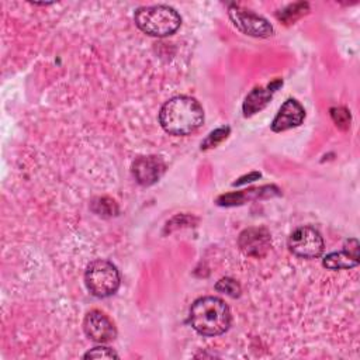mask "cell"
Here are the masks:
<instances>
[{"instance_id": "6da1fadb", "label": "cell", "mask_w": 360, "mask_h": 360, "mask_svg": "<svg viewBox=\"0 0 360 360\" xmlns=\"http://www.w3.org/2000/svg\"><path fill=\"white\" fill-rule=\"evenodd\" d=\"M159 122L170 135H188L197 131L204 122V110L195 98L176 96L162 105Z\"/></svg>"}, {"instance_id": "7a4b0ae2", "label": "cell", "mask_w": 360, "mask_h": 360, "mask_svg": "<svg viewBox=\"0 0 360 360\" xmlns=\"http://www.w3.org/2000/svg\"><path fill=\"white\" fill-rule=\"evenodd\" d=\"M190 323L202 336H218L231 325V311L218 297L197 298L190 307Z\"/></svg>"}, {"instance_id": "3957f363", "label": "cell", "mask_w": 360, "mask_h": 360, "mask_svg": "<svg viewBox=\"0 0 360 360\" xmlns=\"http://www.w3.org/2000/svg\"><path fill=\"white\" fill-rule=\"evenodd\" d=\"M134 20L142 32L152 37L172 35L181 24L180 14L173 7L165 4L139 7L134 14Z\"/></svg>"}, {"instance_id": "277c9868", "label": "cell", "mask_w": 360, "mask_h": 360, "mask_svg": "<svg viewBox=\"0 0 360 360\" xmlns=\"http://www.w3.org/2000/svg\"><path fill=\"white\" fill-rule=\"evenodd\" d=\"M84 284L91 295L105 298L118 290L120 273L111 262L97 259L87 266L84 273Z\"/></svg>"}, {"instance_id": "5b68a950", "label": "cell", "mask_w": 360, "mask_h": 360, "mask_svg": "<svg viewBox=\"0 0 360 360\" xmlns=\"http://www.w3.org/2000/svg\"><path fill=\"white\" fill-rule=\"evenodd\" d=\"M290 250L304 259H314L322 255L325 243L323 238L312 226H300L288 238Z\"/></svg>"}, {"instance_id": "8992f818", "label": "cell", "mask_w": 360, "mask_h": 360, "mask_svg": "<svg viewBox=\"0 0 360 360\" xmlns=\"http://www.w3.org/2000/svg\"><path fill=\"white\" fill-rule=\"evenodd\" d=\"M229 18L232 20L233 25L246 35L267 38L273 34V27L266 18L255 14L250 10L242 8L240 6L232 4L229 7Z\"/></svg>"}, {"instance_id": "52a82bcc", "label": "cell", "mask_w": 360, "mask_h": 360, "mask_svg": "<svg viewBox=\"0 0 360 360\" xmlns=\"http://www.w3.org/2000/svg\"><path fill=\"white\" fill-rule=\"evenodd\" d=\"M84 333L94 342L107 343L115 339L117 329L112 321L101 311L93 309L86 314L83 321Z\"/></svg>"}, {"instance_id": "ba28073f", "label": "cell", "mask_w": 360, "mask_h": 360, "mask_svg": "<svg viewBox=\"0 0 360 360\" xmlns=\"http://www.w3.org/2000/svg\"><path fill=\"white\" fill-rule=\"evenodd\" d=\"M238 245L246 256L263 257L271 246L270 233L266 228H248L240 232Z\"/></svg>"}, {"instance_id": "9c48e42d", "label": "cell", "mask_w": 360, "mask_h": 360, "mask_svg": "<svg viewBox=\"0 0 360 360\" xmlns=\"http://www.w3.org/2000/svg\"><path fill=\"white\" fill-rule=\"evenodd\" d=\"M166 165L159 156H139L132 163V174L141 186H152L165 173Z\"/></svg>"}, {"instance_id": "30bf717a", "label": "cell", "mask_w": 360, "mask_h": 360, "mask_svg": "<svg viewBox=\"0 0 360 360\" xmlns=\"http://www.w3.org/2000/svg\"><path fill=\"white\" fill-rule=\"evenodd\" d=\"M304 118H305L304 107L295 98H288L283 103L277 115L274 117L271 122V129L274 132H281L290 128H295L302 124Z\"/></svg>"}, {"instance_id": "8fae6325", "label": "cell", "mask_w": 360, "mask_h": 360, "mask_svg": "<svg viewBox=\"0 0 360 360\" xmlns=\"http://www.w3.org/2000/svg\"><path fill=\"white\" fill-rule=\"evenodd\" d=\"M322 264L329 270L352 269L359 264V243L356 239H349L345 249L340 252H332L323 257Z\"/></svg>"}, {"instance_id": "7c38bea8", "label": "cell", "mask_w": 360, "mask_h": 360, "mask_svg": "<svg viewBox=\"0 0 360 360\" xmlns=\"http://www.w3.org/2000/svg\"><path fill=\"white\" fill-rule=\"evenodd\" d=\"M283 84V82L280 79L269 83L266 87H256L253 89L245 98L243 103V114L245 117H250L256 112H259L260 110H263L269 101L271 100L273 94L276 93V90Z\"/></svg>"}, {"instance_id": "4fadbf2b", "label": "cell", "mask_w": 360, "mask_h": 360, "mask_svg": "<svg viewBox=\"0 0 360 360\" xmlns=\"http://www.w3.org/2000/svg\"><path fill=\"white\" fill-rule=\"evenodd\" d=\"M278 190L274 186H264L260 188H250L246 191H235V193H229V194H224L221 197H218L217 204L222 205V207H233V205H240L243 204L246 200H255L259 197H271L278 194Z\"/></svg>"}, {"instance_id": "5bb4252c", "label": "cell", "mask_w": 360, "mask_h": 360, "mask_svg": "<svg viewBox=\"0 0 360 360\" xmlns=\"http://www.w3.org/2000/svg\"><path fill=\"white\" fill-rule=\"evenodd\" d=\"M91 210L97 214V215H103V217H111V215H117L118 212V207L115 204L114 200H110L107 197H101V198H96L91 202Z\"/></svg>"}, {"instance_id": "9a60e30c", "label": "cell", "mask_w": 360, "mask_h": 360, "mask_svg": "<svg viewBox=\"0 0 360 360\" xmlns=\"http://www.w3.org/2000/svg\"><path fill=\"white\" fill-rule=\"evenodd\" d=\"M215 290L222 292V294H226L232 298H236L240 295V285L231 277H225V278H221L217 284H215Z\"/></svg>"}, {"instance_id": "2e32d148", "label": "cell", "mask_w": 360, "mask_h": 360, "mask_svg": "<svg viewBox=\"0 0 360 360\" xmlns=\"http://www.w3.org/2000/svg\"><path fill=\"white\" fill-rule=\"evenodd\" d=\"M229 127H221V128H217L215 131H212L207 138L205 141L201 143V149H210V148H214L217 146L218 143H221L229 134Z\"/></svg>"}, {"instance_id": "e0dca14e", "label": "cell", "mask_w": 360, "mask_h": 360, "mask_svg": "<svg viewBox=\"0 0 360 360\" xmlns=\"http://www.w3.org/2000/svg\"><path fill=\"white\" fill-rule=\"evenodd\" d=\"M84 359H118V353L112 350L111 347L107 346H97L90 349L87 353L83 356Z\"/></svg>"}, {"instance_id": "ac0fdd59", "label": "cell", "mask_w": 360, "mask_h": 360, "mask_svg": "<svg viewBox=\"0 0 360 360\" xmlns=\"http://www.w3.org/2000/svg\"><path fill=\"white\" fill-rule=\"evenodd\" d=\"M330 111H332V117H333L336 125L342 127L345 124V127H347V124L350 121V114L347 112L346 108L339 107V108H332Z\"/></svg>"}, {"instance_id": "d6986e66", "label": "cell", "mask_w": 360, "mask_h": 360, "mask_svg": "<svg viewBox=\"0 0 360 360\" xmlns=\"http://www.w3.org/2000/svg\"><path fill=\"white\" fill-rule=\"evenodd\" d=\"M260 177V173H250V174H248V176H243V177H240L238 181H235L233 183V186H240V184H245V183H248V181H253V180H257Z\"/></svg>"}]
</instances>
